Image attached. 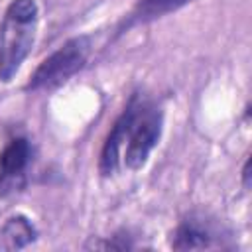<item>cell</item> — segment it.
Wrapping results in <instances>:
<instances>
[{"label":"cell","instance_id":"cell-1","mask_svg":"<svg viewBox=\"0 0 252 252\" xmlns=\"http://www.w3.org/2000/svg\"><path fill=\"white\" fill-rule=\"evenodd\" d=\"M163 112L152 98L134 93L114 120L98 158V169L102 175H112L120 159L128 169H140L148 161L150 152L156 148L161 136Z\"/></svg>","mask_w":252,"mask_h":252},{"label":"cell","instance_id":"cell-2","mask_svg":"<svg viewBox=\"0 0 252 252\" xmlns=\"http://www.w3.org/2000/svg\"><path fill=\"white\" fill-rule=\"evenodd\" d=\"M39 8L35 0H12L0 22V81L18 73L35 41Z\"/></svg>","mask_w":252,"mask_h":252},{"label":"cell","instance_id":"cell-3","mask_svg":"<svg viewBox=\"0 0 252 252\" xmlns=\"http://www.w3.org/2000/svg\"><path fill=\"white\" fill-rule=\"evenodd\" d=\"M91 55V37L77 35L67 39L57 51L47 55L35 71L30 75L24 91H49L65 81H69L75 73H79Z\"/></svg>","mask_w":252,"mask_h":252},{"label":"cell","instance_id":"cell-4","mask_svg":"<svg viewBox=\"0 0 252 252\" xmlns=\"http://www.w3.org/2000/svg\"><path fill=\"white\" fill-rule=\"evenodd\" d=\"M32 161V146L26 138H14L0 154V195L18 191L26 183V169Z\"/></svg>","mask_w":252,"mask_h":252},{"label":"cell","instance_id":"cell-5","mask_svg":"<svg viewBox=\"0 0 252 252\" xmlns=\"http://www.w3.org/2000/svg\"><path fill=\"white\" fill-rule=\"evenodd\" d=\"M171 246L175 250H205L220 246V240L209 220L191 215L185 220H181L175 228Z\"/></svg>","mask_w":252,"mask_h":252},{"label":"cell","instance_id":"cell-6","mask_svg":"<svg viewBox=\"0 0 252 252\" xmlns=\"http://www.w3.org/2000/svg\"><path fill=\"white\" fill-rule=\"evenodd\" d=\"M191 0H138L136 6L130 10V14L118 24L116 28V35L124 33L126 30L140 26V24H148L152 20H158L165 14H171L179 8H183L185 4H189Z\"/></svg>","mask_w":252,"mask_h":252},{"label":"cell","instance_id":"cell-7","mask_svg":"<svg viewBox=\"0 0 252 252\" xmlns=\"http://www.w3.org/2000/svg\"><path fill=\"white\" fill-rule=\"evenodd\" d=\"M37 236L35 226L30 222L28 217L16 215L6 219V222L0 228V248L4 250H18L28 244H32Z\"/></svg>","mask_w":252,"mask_h":252},{"label":"cell","instance_id":"cell-8","mask_svg":"<svg viewBox=\"0 0 252 252\" xmlns=\"http://www.w3.org/2000/svg\"><path fill=\"white\" fill-rule=\"evenodd\" d=\"M242 185L248 189L250 187V158H246L244 167H242Z\"/></svg>","mask_w":252,"mask_h":252}]
</instances>
